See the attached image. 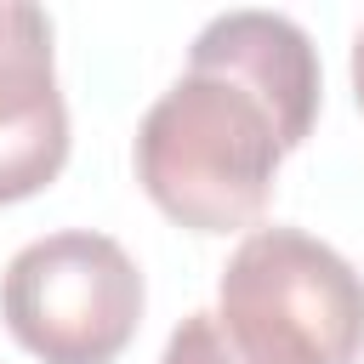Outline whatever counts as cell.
<instances>
[{
  "label": "cell",
  "mask_w": 364,
  "mask_h": 364,
  "mask_svg": "<svg viewBox=\"0 0 364 364\" xmlns=\"http://www.w3.org/2000/svg\"><path fill=\"white\" fill-rule=\"evenodd\" d=\"M318 114V57L284 11H222L193 34L188 68L136 125L142 193L193 233H239L262 216L279 159Z\"/></svg>",
  "instance_id": "1"
},
{
  "label": "cell",
  "mask_w": 364,
  "mask_h": 364,
  "mask_svg": "<svg viewBox=\"0 0 364 364\" xmlns=\"http://www.w3.org/2000/svg\"><path fill=\"white\" fill-rule=\"evenodd\" d=\"M216 318L250 364H353L364 353V279L301 228H256L222 267Z\"/></svg>",
  "instance_id": "2"
},
{
  "label": "cell",
  "mask_w": 364,
  "mask_h": 364,
  "mask_svg": "<svg viewBox=\"0 0 364 364\" xmlns=\"http://www.w3.org/2000/svg\"><path fill=\"white\" fill-rule=\"evenodd\" d=\"M0 313L40 364H114L142 318V273L119 239L63 228L11 256Z\"/></svg>",
  "instance_id": "3"
},
{
  "label": "cell",
  "mask_w": 364,
  "mask_h": 364,
  "mask_svg": "<svg viewBox=\"0 0 364 364\" xmlns=\"http://www.w3.org/2000/svg\"><path fill=\"white\" fill-rule=\"evenodd\" d=\"M68 159V102L51 68V17L0 0V205L40 193Z\"/></svg>",
  "instance_id": "4"
},
{
  "label": "cell",
  "mask_w": 364,
  "mask_h": 364,
  "mask_svg": "<svg viewBox=\"0 0 364 364\" xmlns=\"http://www.w3.org/2000/svg\"><path fill=\"white\" fill-rule=\"evenodd\" d=\"M159 364H250V358L233 347V336L222 330L216 313H188V318L171 330Z\"/></svg>",
  "instance_id": "5"
},
{
  "label": "cell",
  "mask_w": 364,
  "mask_h": 364,
  "mask_svg": "<svg viewBox=\"0 0 364 364\" xmlns=\"http://www.w3.org/2000/svg\"><path fill=\"white\" fill-rule=\"evenodd\" d=\"M353 91H358V108H364V28L353 40Z\"/></svg>",
  "instance_id": "6"
}]
</instances>
